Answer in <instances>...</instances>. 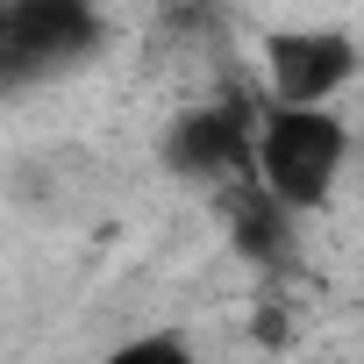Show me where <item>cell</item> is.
<instances>
[{
	"instance_id": "cell-1",
	"label": "cell",
	"mask_w": 364,
	"mask_h": 364,
	"mask_svg": "<svg viewBox=\"0 0 364 364\" xmlns=\"http://www.w3.org/2000/svg\"><path fill=\"white\" fill-rule=\"evenodd\" d=\"M343 157H350L343 114H328V107H264V129H257V186L286 215H307V208L328 200Z\"/></svg>"
},
{
	"instance_id": "cell-2",
	"label": "cell",
	"mask_w": 364,
	"mask_h": 364,
	"mask_svg": "<svg viewBox=\"0 0 364 364\" xmlns=\"http://www.w3.org/2000/svg\"><path fill=\"white\" fill-rule=\"evenodd\" d=\"M257 129L264 114L229 93V100H200L164 129V164L178 178H208V186H243L257 178Z\"/></svg>"
},
{
	"instance_id": "cell-3",
	"label": "cell",
	"mask_w": 364,
	"mask_h": 364,
	"mask_svg": "<svg viewBox=\"0 0 364 364\" xmlns=\"http://www.w3.org/2000/svg\"><path fill=\"white\" fill-rule=\"evenodd\" d=\"M107 22L86 0H8L0 8V79L22 86L36 72H58L86 50H100Z\"/></svg>"
},
{
	"instance_id": "cell-4",
	"label": "cell",
	"mask_w": 364,
	"mask_h": 364,
	"mask_svg": "<svg viewBox=\"0 0 364 364\" xmlns=\"http://www.w3.org/2000/svg\"><path fill=\"white\" fill-rule=\"evenodd\" d=\"M357 65H364V50L343 29H279L264 43L272 107H328L357 79Z\"/></svg>"
},
{
	"instance_id": "cell-5",
	"label": "cell",
	"mask_w": 364,
	"mask_h": 364,
	"mask_svg": "<svg viewBox=\"0 0 364 364\" xmlns=\"http://www.w3.org/2000/svg\"><path fill=\"white\" fill-rule=\"evenodd\" d=\"M222 215H229V243L250 257V264H286L293 257V215L257 186V178H243V186H222Z\"/></svg>"
},
{
	"instance_id": "cell-6",
	"label": "cell",
	"mask_w": 364,
	"mask_h": 364,
	"mask_svg": "<svg viewBox=\"0 0 364 364\" xmlns=\"http://www.w3.org/2000/svg\"><path fill=\"white\" fill-rule=\"evenodd\" d=\"M107 364H208V357H193L178 336H143V343H122Z\"/></svg>"
}]
</instances>
